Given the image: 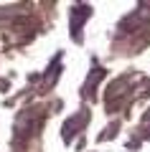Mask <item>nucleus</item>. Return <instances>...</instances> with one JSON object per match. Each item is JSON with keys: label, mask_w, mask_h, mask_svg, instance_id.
Returning a JSON list of instances; mask_svg holds the SVG:
<instances>
[{"label": "nucleus", "mask_w": 150, "mask_h": 152, "mask_svg": "<svg viewBox=\"0 0 150 152\" xmlns=\"http://www.w3.org/2000/svg\"><path fill=\"white\" fill-rule=\"evenodd\" d=\"M89 13H92L89 5H76L74 8V13H71V33H74V38H79V26Z\"/></svg>", "instance_id": "obj_1"}]
</instances>
